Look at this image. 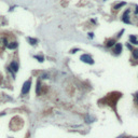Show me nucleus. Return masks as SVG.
Masks as SVG:
<instances>
[{"instance_id":"1","label":"nucleus","mask_w":138,"mask_h":138,"mask_svg":"<svg viewBox=\"0 0 138 138\" xmlns=\"http://www.w3.org/2000/svg\"><path fill=\"white\" fill-rule=\"evenodd\" d=\"M30 86H31V80L29 79L23 84V88H22V94H23V95H26V94L30 91Z\"/></svg>"},{"instance_id":"2","label":"nucleus","mask_w":138,"mask_h":138,"mask_svg":"<svg viewBox=\"0 0 138 138\" xmlns=\"http://www.w3.org/2000/svg\"><path fill=\"white\" fill-rule=\"evenodd\" d=\"M80 59L83 62V63H86V64H90V65H93L94 64V59L91 57L88 54H83V55H81Z\"/></svg>"},{"instance_id":"3","label":"nucleus","mask_w":138,"mask_h":138,"mask_svg":"<svg viewBox=\"0 0 138 138\" xmlns=\"http://www.w3.org/2000/svg\"><path fill=\"white\" fill-rule=\"evenodd\" d=\"M9 70L11 72H16L18 70V63H16V62H12L9 67Z\"/></svg>"},{"instance_id":"4","label":"nucleus","mask_w":138,"mask_h":138,"mask_svg":"<svg viewBox=\"0 0 138 138\" xmlns=\"http://www.w3.org/2000/svg\"><path fill=\"white\" fill-rule=\"evenodd\" d=\"M113 52H114V54H117V55H119L121 52H122V44L121 43H117V44L114 45V49H113Z\"/></svg>"},{"instance_id":"5","label":"nucleus","mask_w":138,"mask_h":138,"mask_svg":"<svg viewBox=\"0 0 138 138\" xmlns=\"http://www.w3.org/2000/svg\"><path fill=\"white\" fill-rule=\"evenodd\" d=\"M129 10H126L125 12H124V14H123V17H122V20L124 23H126V24H129V18H128V14H129Z\"/></svg>"},{"instance_id":"6","label":"nucleus","mask_w":138,"mask_h":138,"mask_svg":"<svg viewBox=\"0 0 138 138\" xmlns=\"http://www.w3.org/2000/svg\"><path fill=\"white\" fill-rule=\"evenodd\" d=\"M129 41H131V43H133V44H138V40L136 39L135 36H129Z\"/></svg>"},{"instance_id":"7","label":"nucleus","mask_w":138,"mask_h":138,"mask_svg":"<svg viewBox=\"0 0 138 138\" xmlns=\"http://www.w3.org/2000/svg\"><path fill=\"white\" fill-rule=\"evenodd\" d=\"M8 48L11 49V50H14V49L17 48V42H11L10 44H8Z\"/></svg>"},{"instance_id":"8","label":"nucleus","mask_w":138,"mask_h":138,"mask_svg":"<svg viewBox=\"0 0 138 138\" xmlns=\"http://www.w3.org/2000/svg\"><path fill=\"white\" fill-rule=\"evenodd\" d=\"M107 48H111L113 47V45H115V41H114V39H112V40H109V41L107 42Z\"/></svg>"},{"instance_id":"9","label":"nucleus","mask_w":138,"mask_h":138,"mask_svg":"<svg viewBox=\"0 0 138 138\" xmlns=\"http://www.w3.org/2000/svg\"><path fill=\"white\" fill-rule=\"evenodd\" d=\"M27 40H28V42L30 43L31 45H35V44H36V43L38 42V40H37V39H34V38H28Z\"/></svg>"},{"instance_id":"10","label":"nucleus","mask_w":138,"mask_h":138,"mask_svg":"<svg viewBox=\"0 0 138 138\" xmlns=\"http://www.w3.org/2000/svg\"><path fill=\"white\" fill-rule=\"evenodd\" d=\"M123 5H125V2H121V3H118V4H115V5H114V8H113V9H114V10H119V9H120V8H122Z\"/></svg>"},{"instance_id":"11","label":"nucleus","mask_w":138,"mask_h":138,"mask_svg":"<svg viewBox=\"0 0 138 138\" xmlns=\"http://www.w3.org/2000/svg\"><path fill=\"white\" fill-rule=\"evenodd\" d=\"M35 58L38 59L40 63H42V62L44 61V57H43V56H39V55H35Z\"/></svg>"},{"instance_id":"12","label":"nucleus","mask_w":138,"mask_h":138,"mask_svg":"<svg viewBox=\"0 0 138 138\" xmlns=\"http://www.w3.org/2000/svg\"><path fill=\"white\" fill-rule=\"evenodd\" d=\"M40 88H41V84H40V82L38 81L37 82V90H36V93L38 94V95L40 94Z\"/></svg>"},{"instance_id":"13","label":"nucleus","mask_w":138,"mask_h":138,"mask_svg":"<svg viewBox=\"0 0 138 138\" xmlns=\"http://www.w3.org/2000/svg\"><path fill=\"white\" fill-rule=\"evenodd\" d=\"M133 55H134V58L138 59V49H136V50L133 51Z\"/></svg>"},{"instance_id":"14","label":"nucleus","mask_w":138,"mask_h":138,"mask_svg":"<svg viewBox=\"0 0 138 138\" xmlns=\"http://www.w3.org/2000/svg\"><path fill=\"white\" fill-rule=\"evenodd\" d=\"M48 77H49L48 75H42V77H41V78H42V79H48Z\"/></svg>"},{"instance_id":"15","label":"nucleus","mask_w":138,"mask_h":138,"mask_svg":"<svg viewBox=\"0 0 138 138\" xmlns=\"http://www.w3.org/2000/svg\"><path fill=\"white\" fill-rule=\"evenodd\" d=\"M77 51H79V50H77V49H74V50H71V52H70V53H71V54H74V53H75V52H77Z\"/></svg>"},{"instance_id":"16","label":"nucleus","mask_w":138,"mask_h":138,"mask_svg":"<svg viewBox=\"0 0 138 138\" xmlns=\"http://www.w3.org/2000/svg\"><path fill=\"white\" fill-rule=\"evenodd\" d=\"M88 37H90V38H93V37H94V34H93V32H90V34H88Z\"/></svg>"},{"instance_id":"17","label":"nucleus","mask_w":138,"mask_h":138,"mask_svg":"<svg viewBox=\"0 0 138 138\" xmlns=\"http://www.w3.org/2000/svg\"><path fill=\"white\" fill-rule=\"evenodd\" d=\"M127 48L129 49V50H133V48H132V45L129 44V43H127Z\"/></svg>"},{"instance_id":"18","label":"nucleus","mask_w":138,"mask_h":138,"mask_svg":"<svg viewBox=\"0 0 138 138\" xmlns=\"http://www.w3.org/2000/svg\"><path fill=\"white\" fill-rule=\"evenodd\" d=\"M136 100H137V104H138V93L136 94Z\"/></svg>"},{"instance_id":"19","label":"nucleus","mask_w":138,"mask_h":138,"mask_svg":"<svg viewBox=\"0 0 138 138\" xmlns=\"http://www.w3.org/2000/svg\"><path fill=\"white\" fill-rule=\"evenodd\" d=\"M136 13H137V14H138V5H137V7H136Z\"/></svg>"}]
</instances>
